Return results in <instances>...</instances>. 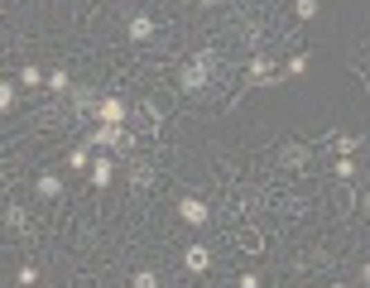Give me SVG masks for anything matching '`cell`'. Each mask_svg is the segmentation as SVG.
Here are the masks:
<instances>
[{
  "mask_svg": "<svg viewBox=\"0 0 370 288\" xmlns=\"http://www.w3.org/2000/svg\"><path fill=\"white\" fill-rule=\"evenodd\" d=\"M351 173H356V164H351V154H342V159H337V178H342V183H346V178H351Z\"/></svg>",
  "mask_w": 370,
  "mask_h": 288,
  "instance_id": "obj_20",
  "label": "cell"
},
{
  "mask_svg": "<svg viewBox=\"0 0 370 288\" xmlns=\"http://www.w3.org/2000/svg\"><path fill=\"white\" fill-rule=\"evenodd\" d=\"M0 111H15V87L10 82H0Z\"/></svg>",
  "mask_w": 370,
  "mask_h": 288,
  "instance_id": "obj_22",
  "label": "cell"
},
{
  "mask_svg": "<svg viewBox=\"0 0 370 288\" xmlns=\"http://www.w3.org/2000/svg\"><path fill=\"white\" fill-rule=\"evenodd\" d=\"M149 34H154V19L149 15H135L130 19V39H149Z\"/></svg>",
  "mask_w": 370,
  "mask_h": 288,
  "instance_id": "obj_10",
  "label": "cell"
},
{
  "mask_svg": "<svg viewBox=\"0 0 370 288\" xmlns=\"http://www.w3.org/2000/svg\"><path fill=\"white\" fill-rule=\"evenodd\" d=\"M15 279H19V288H34V284H39V269H34V265H24Z\"/></svg>",
  "mask_w": 370,
  "mask_h": 288,
  "instance_id": "obj_19",
  "label": "cell"
},
{
  "mask_svg": "<svg viewBox=\"0 0 370 288\" xmlns=\"http://www.w3.org/2000/svg\"><path fill=\"white\" fill-rule=\"evenodd\" d=\"M19 82H24V87H39V82H48V77H44L39 68H19Z\"/></svg>",
  "mask_w": 370,
  "mask_h": 288,
  "instance_id": "obj_17",
  "label": "cell"
},
{
  "mask_svg": "<svg viewBox=\"0 0 370 288\" xmlns=\"http://www.w3.org/2000/svg\"><path fill=\"white\" fill-rule=\"evenodd\" d=\"M111 173H115V169H111V159H96V164H92V188H106V183H111Z\"/></svg>",
  "mask_w": 370,
  "mask_h": 288,
  "instance_id": "obj_9",
  "label": "cell"
},
{
  "mask_svg": "<svg viewBox=\"0 0 370 288\" xmlns=\"http://www.w3.org/2000/svg\"><path fill=\"white\" fill-rule=\"evenodd\" d=\"M92 115L101 120V125H125L130 120V111H125V101H115V96H106V101H96Z\"/></svg>",
  "mask_w": 370,
  "mask_h": 288,
  "instance_id": "obj_3",
  "label": "cell"
},
{
  "mask_svg": "<svg viewBox=\"0 0 370 288\" xmlns=\"http://www.w3.org/2000/svg\"><path fill=\"white\" fill-rule=\"evenodd\" d=\"M332 288H346V284H332Z\"/></svg>",
  "mask_w": 370,
  "mask_h": 288,
  "instance_id": "obj_26",
  "label": "cell"
},
{
  "mask_svg": "<svg viewBox=\"0 0 370 288\" xmlns=\"http://www.w3.org/2000/svg\"><path fill=\"white\" fill-rule=\"evenodd\" d=\"M284 73H288V77H303V73H308V53H293V58H288V68H284Z\"/></svg>",
  "mask_w": 370,
  "mask_h": 288,
  "instance_id": "obj_15",
  "label": "cell"
},
{
  "mask_svg": "<svg viewBox=\"0 0 370 288\" xmlns=\"http://www.w3.org/2000/svg\"><path fill=\"white\" fill-rule=\"evenodd\" d=\"M130 288H159V274L154 269H140V274H130Z\"/></svg>",
  "mask_w": 370,
  "mask_h": 288,
  "instance_id": "obj_13",
  "label": "cell"
},
{
  "mask_svg": "<svg viewBox=\"0 0 370 288\" xmlns=\"http://www.w3.org/2000/svg\"><path fill=\"white\" fill-rule=\"evenodd\" d=\"M308 154H313L308 144H284V154H279V159H284L288 169H303V164H308Z\"/></svg>",
  "mask_w": 370,
  "mask_h": 288,
  "instance_id": "obj_8",
  "label": "cell"
},
{
  "mask_svg": "<svg viewBox=\"0 0 370 288\" xmlns=\"http://www.w3.org/2000/svg\"><path fill=\"white\" fill-rule=\"evenodd\" d=\"M212 68H216V53H197L183 73H178V87H183V92H202L207 77H212Z\"/></svg>",
  "mask_w": 370,
  "mask_h": 288,
  "instance_id": "obj_1",
  "label": "cell"
},
{
  "mask_svg": "<svg viewBox=\"0 0 370 288\" xmlns=\"http://www.w3.org/2000/svg\"><path fill=\"white\" fill-rule=\"evenodd\" d=\"M34 188H39V197H48V202H53V197H63V178H58V173H39V183H34Z\"/></svg>",
  "mask_w": 370,
  "mask_h": 288,
  "instance_id": "obj_7",
  "label": "cell"
},
{
  "mask_svg": "<svg viewBox=\"0 0 370 288\" xmlns=\"http://www.w3.org/2000/svg\"><path fill=\"white\" fill-rule=\"evenodd\" d=\"M236 288H260V279H255V274H241V284Z\"/></svg>",
  "mask_w": 370,
  "mask_h": 288,
  "instance_id": "obj_24",
  "label": "cell"
},
{
  "mask_svg": "<svg viewBox=\"0 0 370 288\" xmlns=\"http://www.w3.org/2000/svg\"><path fill=\"white\" fill-rule=\"evenodd\" d=\"M149 178H154L149 169H135V173H130V183H135V188H140V192H149Z\"/></svg>",
  "mask_w": 370,
  "mask_h": 288,
  "instance_id": "obj_21",
  "label": "cell"
},
{
  "mask_svg": "<svg viewBox=\"0 0 370 288\" xmlns=\"http://www.w3.org/2000/svg\"><path fill=\"white\" fill-rule=\"evenodd\" d=\"M87 159H92L87 149H73V154H68V169H87Z\"/></svg>",
  "mask_w": 370,
  "mask_h": 288,
  "instance_id": "obj_23",
  "label": "cell"
},
{
  "mask_svg": "<svg viewBox=\"0 0 370 288\" xmlns=\"http://www.w3.org/2000/svg\"><path fill=\"white\" fill-rule=\"evenodd\" d=\"M115 144H135V135H125V125H96L87 135V149H115Z\"/></svg>",
  "mask_w": 370,
  "mask_h": 288,
  "instance_id": "obj_2",
  "label": "cell"
},
{
  "mask_svg": "<svg viewBox=\"0 0 370 288\" xmlns=\"http://www.w3.org/2000/svg\"><path fill=\"white\" fill-rule=\"evenodd\" d=\"M332 149H337V154H356V149H361V140H356V135H337V144H332Z\"/></svg>",
  "mask_w": 370,
  "mask_h": 288,
  "instance_id": "obj_16",
  "label": "cell"
},
{
  "mask_svg": "<svg viewBox=\"0 0 370 288\" xmlns=\"http://www.w3.org/2000/svg\"><path fill=\"white\" fill-rule=\"evenodd\" d=\"M361 216H366V221H370V192H366V202H361Z\"/></svg>",
  "mask_w": 370,
  "mask_h": 288,
  "instance_id": "obj_25",
  "label": "cell"
},
{
  "mask_svg": "<svg viewBox=\"0 0 370 288\" xmlns=\"http://www.w3.org/2000/svg\"><path fill=\"white\" fill-rule=\"evenodd\" d=\"M293 15H298V19H313V15H317V0H293Z\"/></svg>",
  "mask_w": 370,
  "mask_h": 288,
  "instance_id": "obj_18",
  "label": "cell"
},
{
  "mask_svg": "<svg viewBox=\"0 0 370 288\" xmlns=\"http://www.w3.org/2000/svg\"><path fill=\"white\" fill-rule=\"evenodd\" d=\"M332 202H337V211H351V207H356V192H351V183H342Z\"/></svg>",
  "mask_w": 370,
  "mask_h": 288,
  "instance_id": "obj_12",
  "label": "cell"
},
{
  "mask_svg": "<svg viewBox=\"0 0 370 288\" xmlns=\"http://www.w3.org/2000/svg\"><path fill=\"white\" fill-rule=\"evenodd\" d=\"M44 87H48V92H73V77H68V73H63V68H53V73H48V82H44Z\"/></svg>",
  "mask_w": 370,
  "mask_h": 288,
  "instance_id": "obj_11",
  "label": "cell"
},
{
  "mask_svg": "<svg viewBox=\"0 0 370 288\" xmlns=\"http://www.w3.org/2000/svg\"><path fill=\"white\" fill-rule=\"evenodd\" d=\"M5 221H10V231H24L29 211H24V207H5Z\"/></svg>",
  "mask_w": 370,
  "mask_h": 288,
  "instance_id": "obj_14",
  "label": "cell"
},
{
  "mask_svg": "<svg viewBox=\"0 0 370 288\" xmlns=\"http://www.w3.org/2000/svg\"><path fill=\"white\" fill-rule=\"evenodd\" d=\"M183 265H187V274H207V269H212V250H207V245H187Z\"/></svg>",
  "mask_w": 370,
  "mask_h": 288,
  "instance_id": "obj_5",
  "label": "cell"
},
{
  "mask_svg": "<svg viewBox=\"0 0 370 288\" xmlns=\"http://www.w3.org/2000/svg\"><path fill=\"white\" fill-rule=\"evenodd\" d=\"M236 245H241L246 255H260V245H265V236H260L255 226H246V231H236Z\"/></svg>",
  "mask_w": 370,
  "mask_h": 288,
  "instance_id": "obj_6",
  "label": "cell"
},
{
  "mask_svg": "<svg viewBox=\"0 0 370 288\" xmlns=\"http://www.w3.org/2000/svg\"><path fill=\"white\" fill-rule=\"evenodd\" d=\"M178 221H183V226H207V221H212V211H207V202L183 197V202H178Z\"/></svg>",
  "mask_w": 370,
  "mask_h": 288,
  "instance_id": "obj_4",
  "label": "cell"
}]
</instances>
